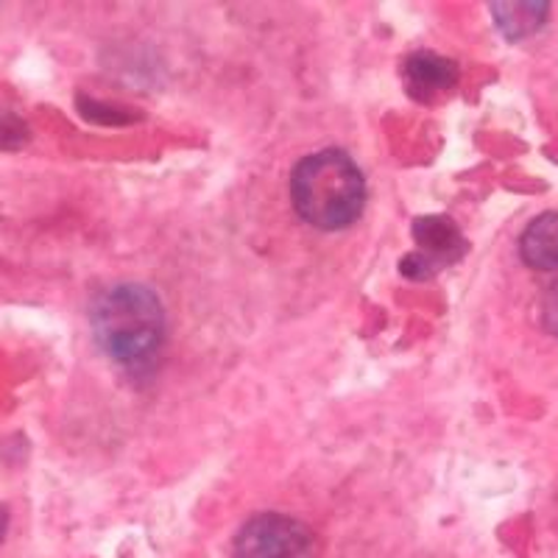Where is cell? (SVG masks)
<instances>
[{
	"mask_svg": "<svg viewBox=\"0 0 558 558\" xmlns=\"http://www.w3.org/2000/svg\"><path fill=\"white\" fill-rule=\"evenodd\" d=\"M293 207L318 229H343L355 223L366 204V182L352 157L327 148L305 157L291 177Z\"/></svg>",
	"mask_w": 558,
	"mask_h": 558,
	"instance_id": "1",
	"label": "cell"
},
{
	"mask_svg": "<svg viewBox=\"0 0 558 558\" xmlns=\"http://www.w3.org/2000/svg\"><path fill=\"white\" fill-rule=\"evenodd\" d=\"M93 330L112 361L143 366L166 338V313L146 286H114L93 307Z\"/></svg>",
	"mask_w": 558,
	"mask_h": 558,
	"instance_id": "2",
	"label": "cell"
},
{
	"mask_svg": "<svg viewBox=\"0 0 558 558\" xmlns=\"http://www.w3.org/2000/svg\"><path fill=\"white\" fill-rule=\"evenodd\" d=\"M235 558H316V539L293 517L260 514L238 533Z\"/></svg>",
	"mask_w": 558,
	"mask_h": 558,
	"instance_id": "3",
	"label": "cell"
},
{
	"mask_svg": "<svg viewBox=\"0 0 558 558\" xmlns=\"http://www.w3.org/2000/svg\"><path fill=\"white\" fill-rule=\"evenodd\" d=\"M413 235H416L418 252L408 254L402 260V274L411 279L433 277L438 268H445L447 263L458 260L466 252V241L458 232L456 223L445 216H427L418 218L413 223Z\"/></svg>",
	"mask_w": 558,
	"mask_h": 558,
	"instance_id": "4",
	"label": "cell"
},
{
	"mask_svg": "<svg viewBox=\"0 0 558 558\" xmlns=\"http://www.w3.org/2000/svg\"><path fill=\"white\" fill-rule=\"evenodd\" d=\"M458 82V68L450 59L438 57L430 51L411 53L405 62V89L408 96H413L416 101L427 104L445 93V89L456 87Z\"/></svg>",
	"mask_w": 558,
	"mask_h": 558,
	"instance_id": "5",
	"label": "cell"
},
{
	"mask_svg": "<svg viewBox=\"0 0 558 558\" xmlns=\"http://www.w3.org/2000/svg\"><path fill=\"white\" fill-rule=\"evenodd\" d=\"M522 260L536 271L558 268V213H542L525 227L520 238Z\"/></svg>",
	"mask_w": 558,
	"mask_h": 558,
	"instance_id": "6",
	"label": "cell"
},
{
	"mask_svg": "<svg viewBox=\"0 0 558 558\" xmlns=\"http://www.w3.org/2000/svg\"><path fill=\"white\" fill-rule=\"evenodd\" d=\"M495 20L508 39L531 37L545 26L550 7L542 0H522V3H495Z\"/></svg>",
	"mask_w": 558,
	"mask_h": 558,
	"instance_id": "7",
	"label": "cell"
},
{
	"mask_svg": "<svg viewBox=\"0 0 558 558\" xmlns=\"http://www.w3.org/2000/svg\"><path fill=\"white\" fill-rule=\"evenodd\" d=\"M78 112L87 118V121H96V123H107V126H114V123H126L132 121V114L123 112V109H114L107 107L101 101H89V98H78Z\"/></svg>",
	"mask_w": 558,
	"mask_h": 558,
	"instance_id": "8",
	"label": "cell"
},
{
	"mask_svg": "<svg viewBox=\"0 0 558 558\" xmlns=\"http://www.w3.org/2000/svg\"><path fill=\"white\" fill-rule=\"evenodd\" d=\"M28 137L26 123L20 121L17 114L0 109V148H17L23 146Z\"/></svg>",
	"mask_w": 558,
	"mask_h": 558,
	"instance_id": "9",
	"label": "cell"
},
{
	"mask_svg": "<svg viewBox=\"0 0 558 558\" xmlns=\"http://www.w3.org/2000/svg\"><path fill=\"white\" fill-rule=\"evenodd\" d=\"M542 324L547 332L558 336V279L542 293Z\"/></svg>",
	"mask_w": 558,
	"mask_h": 558,
	"instance_id": "10",
	"label": "cell"
},
{
	"mask_svg": "<svg viewBox=\"0 0 558 558\" xmlns=\"http://www.w3.org/2000/svg\"><path fill=\"white\" fill-rule=\"evenodd\" d=\"M7 525H9V514H7V508H3V502H0V542H3V536H7Z\"/></svg>",
	"mask_w": 558,
	"mask_h": 558,
	"instance_id": "11",
	"label": "cell"
}]
</instances>
